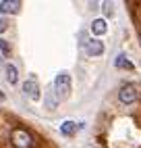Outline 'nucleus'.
Here are the masks:
<instances>
[{
  "label": "nucleus",
  "instance_id": "1",
  "mask_svg": "<svg viewBox=\"0 0 141 148\" xmlns=\"http://www.w3.org/2000/svg\"><path fill=\"white\" fill-rule=\"evenodd\" d=\"M70 86H73V84H70V75L66 71H62V73L56 75V79H54V96H56V102L66 100V98H68Z\"/></svg>",
  "mask_w": 141,
  "mask_h": 148
},
{
  "label": "nucleus",
  "instance_id": "2",
  "mask_svg": "<svg viewBox=\"0 0 141 148\" xmlns=\"http://www.w3.org/2000/svg\"><path fill=\"white\" fill-rule=\"evenodd\" d=\"M11 140H13V144H15L17 148H33V146H35V140H33V138L29 136V132H25V130H15L13 136H11Z\"/></svg>",
  "mask_w": 141,
  "mask_h": 148
},
{
  "label": "nucleus",
  "instance_id": "3",
  "mask_svg": "<svg viewBox=\"0 0 141 148\" xmlns=\"http://www.w3.org/2000/svg\"><path fill=\"white\" fill-rule=\"evenodd\" d=\"M137 96H139L137 88L133 84H125L123 88H120V92H118V100L123 102V104H131V102L137 100Z\"/></svg>",
  "mask_w": 141,
  "mask_h": 148
},
{
  "label": "nucleus",
  "instance_id": "4",
  "mask_svg": "<svg viewBox=\"0 0 141 148\" xmlns=\"http://www.w3.org/2000/svg\"><path fill=\"white\" fill-rule=\"evenodd\" d=\"M23 92L29 100H39V84L35 77H29V79L23 84Z\"/></svg>",
  "mask_w": 141,
  "mask_h": 148
},
{
  "label": "nucleus",
  "instance_id": "5",
  "mask_svg": "<svg viewBox=\"0 0 141 148\" xmlns=\"http://www.w3.org/2000/svg\"><path fill=\"white\" fill-rule=\"evenodd\" d=\"M102 52H104V44L100 42V40L94 38V40H87L85 42V54L87 56H100Z\"/></svg>",
  "mask_w": 141,
  "mask_h": 148
},
{
  "label": "nucleus",
  "instance_id": "6",
  "mask_svg": "<svg viewBox=\"0 0 141 148\" xmlns=\"http://www.w3.org/2000/svg\"><path fill=\"white\" fill-rule=\"evenodd\" d=\"M19 8H21L19 0H2V2H0V13H4V15L19 13Z\"/></svg>",
  "mask_w": 141,
  "mask_h": 148
},
{
  "label": "nucleus",
  "instance_id": "7",
  "mask_svg": "<svg viewBox=\"0 0 141 148\" xmlns=\"http://www.w3.org/2000/svg\"><path fill=\"white\" fill-rule=\"evenodd\" d=\"M77 130H79V123H75V121H64L60 125V134L62 136H75Z\"/></svg>",
  "mask_w": 141,
  "mask_h": 148
},
{
  "label": "nucleus",
  "instance_id": "8",
  "mask_svg": "<svg viewBox=\"0 0 141 148\" xmlns=\"http://www.w3.org/2000/svg\"><path fill=\"white\" fill-rule=\"evenodd\" d=\"M106 29H108V25H106L104 19H96V21L92 23V32H94L96 36H104Z\"/></svg>",
  "mask_w": 141,
  "mask_h": 148
},
{
  "label": "nucleus",
  "instance_id": "9",
  "mask_svg": "<svg viewBox=\"0 0 141 148\" xmlns=\"http://www.w3.org/2000/svg\"><path fill=\"white\" fill-rule=\"evenodd\" d=\"M114 65H116L118 69H133V63H131L125 54H118V56H116V61H114Z\"/></svg>",
  "mask_w": 141,
  "mask_h": 148
},
{
  "label": "nucleus",
  "instance_id": "10",
  "mask_svg": "<svg viewBox=\"0 0 141 148\" xmlns=\"http://www.w3.org/2000/svg\"><path fill=\"white\" fill-rule=\"evenodd\" d=\"M17 79H19V77H17V67L15 65H6V82L15 86Z\"/></svg>",
  "mask_w": 141,
  "mask_h": 148
},
{
  "label": "nucleus",
  "instance_id": "11",
  "mask_svg": "<svg viewBox=\"0 0 141 148\" xmlns=\"http://www.w3.org/2000/svg\"><path fill=\"white\" fill-rule=\"evenodd\" d=\"M0 50H2L6 56L11 54V46H8V42H6V40H0Z\"/></svg>",
  "mask_w": 141,
  "mask_h": 148
},
{
  "label": "nucleus",
  "instance_id": "12",
  "mask_svg": "<svg viewBox=\"0 0 141 148\" xmlns=\"http://www.w3.org/2000/svg\"><path fill=\"white\" fill-rule=\"evenodd\" d=\"M6 27H8V21H6V19H0V34L6 32Z\"/></svg>",
  "mask_w": 141,
  "mask_h": 148
}]
</instances>
